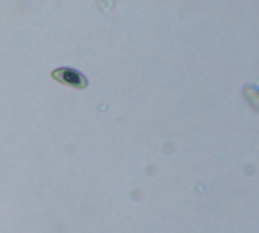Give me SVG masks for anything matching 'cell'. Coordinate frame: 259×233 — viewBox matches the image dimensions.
Segmentation results:
<instances>
[{
  "label": "cell",
  "instance_id": "6da1fadb",
  "mask_svg": "<svg viewBox=\"0 0 259 233\" xmlns=\"http://www.w3.org/2000/svg\"><path fill=\"white\" fill-rule=\"evenodd\" d=\"M52 77L56 82H59L62 85H67V86H71V88H76V89H83V88L88 86L87 77L79 70H74V68H70V67H61V68L53 70Z\"/></svg>",
  "mask_w": 259,
  "mask_h": 233
}]
</instances>
